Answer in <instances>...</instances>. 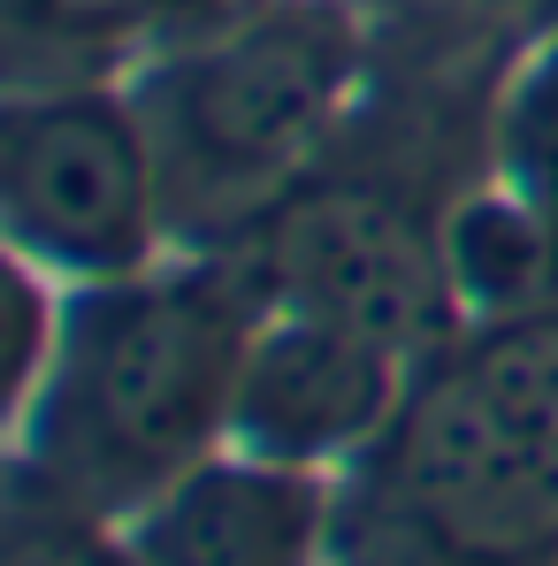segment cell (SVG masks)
<instances>
[{
    "mask_svg": "<svg viewBox=\"0 0 558 566\" xmlns=\"http://www.w3.org/2000/svg\"><path fill=\"white\" fill-rule=\"evenodd\" d=\"M161 0H8L15 39H46V46H85V39H123L138 23H154Z\"/></svg>",
    "mask_w": 558,
    "mask_h": 566,
    "instance_id": "obj_11",
    "label": "cell"
},
{
    "mask_svg": "<svg viewBox=\"0 0 558 566\" xmlns=\"http://www.w3.org/2000/svg\"><path fill=\"white\" fill-rule=\"evenodd\" d=\"M466 382L513 444H558V314H505L482 329Z\"/></svg>",
    "mask_w": 558,
    "mask_h": 566,
    "instance_id": "obj_9",
    "label": "cell"
},
{
    "mask_svg": "<svg viewBox=\"0 0 558 566\" xmlns=\"http://www.w3.org/2000/svg\"><path fill=\"white\" fill-rule=\"evenodd\" d=\"M269 276L298 314L345 322L375 345H429L452 314V261L390 191L306 185L269 222Z\"/></svg>",
    "mask_w": 558,
    "mask_h": 566,
    "instance_id": "obj_4",
    "label": "cell"
},
{
    "mask_svg": "<svg viewBox=\"0 0 558 566\" xmlns=\"http://www.w3.org/2000/svg\"><path fill=\"white\" fill-rule=\"evenodd\" d=\"M505 154H513V185L544 214V230L558 238V46L528 70V85L505 115Z\"/></svg>",
    "mask_w": 558,
    "mask_h": 566,
    "instance_id": "obj_10",
    "label": "cell"
},
{
    "mask_svg": "<svg viewBox=\"0 0 558 566\" xmlns=\"http://www.w3.org/2000/svg\"><path fill=\"white\" fill-rule=\"evenodd\" d=\"M245 322L207 276L123 283L77 306L54 353V437L77 474L161 482L230 429Z\"/></svg>",
    "mask_w": 558,
    "mask_h": 566,
    "instance_id": "obj_1",
    "label": "cell"
},
{
    "mask_svg": "<svg viewBox=\"0 0 558 566\" xmlns=\"http://www.w3.org/2000/svg\"><path fill=\"white\" fill-rule=\"evenodd\" d=\"M352 39L329 8H269L169 70L161 115L199 177H276L298 161L345 93Z\"/></svg>",
    "mask_w": 558,
    "mask_h": 566,
    "instance_id": "obj_3",
    "label": "cell"
},
{
    "mask_svg": "<svg viewBox=\"0 0 558 566\" xmlns=\"http://www.w3.org/2000/svg\"><path fill=\"white\" fill-rule=\"evenodd\" d=\"M0 207L23 253L70 276H130L154 245V154L107 93L15 99L0 130Z\"/></svg>",
    "mask_w": 558,
    "mask_h": 566,
    "instance_id": "obj_2",
    "label": "cell"
},
{
    "mask_svg": "<svg viewBox=\"0 0 558 566\" xmlns=\"http://www.w3.org/2000/svg\"><path fill=\"white\" fill-rule=\"evenodd\" d=\"M322 544V490L306 468L207 460L185 468L138 528L146 566H306Z\"/></svg>",
    "mask_w": 558,
    "mask_h": 566,
    "instance_id": "obj_6",
    "label": "cell"
},
{
    "mask_svg": "<svg viewBox=\"0 0 558 566\" xmlns=\"http://www.w3.org/2000/svg\"><path fill=\"white\" fill-rule=\"evenodd\" d=\"M444 261H452V291L497 314H536V298L558 276V238L544 214L513 191V199H466L444 222Z\"/></svg>",
    "mask_w": 558,
    "mask_h": 566,
    "instance_id": "obj_8",
    "label": "cell"
},
{
    "mask_svg": "<svg viewBox=\"0 0 558 566\" xmlns=\"http://www.w3.org/2000/svg\"><path fill=\"white\" fill-rule=\"evenodd\" d=\"M429 521H436V544L460 559L482 566L544 559L558 544V444H505Z\"/></svg>",
    "mask_w": 558,
    "mask_h": 566,
    "instance_id": "obj_7",
    "label": "cell"
},
{
    "mask_svg": "<svg viewBox=\"0 0 558 566\" xmlns=\"http://www.w3.org/2000/svg\"><path fill=\"white\" fill-rule=\"evenodd\" d=\"M0 566H146L138 552H115L107 536H93L77 513H15L8 521V552Z\"/></svg>",
    "mask_w": 558,
    "mask_h": 566,
    "instance_id": "obj_12",
    "label": "cell"
},
{
    "mask_svg": "<svg viewBox=\"0 0 558 566\" xmlns=\"http://www.w3.org/2000/svg\"><path fill=\"white\" fill-rule=\"evenodd\" d=\"M398 406V353L345 322L283 314L245 337L238 390H230V437L253 460L314 468L329 452L368 444Z\"/></svg>",
    "mask_w": 558,
    "mask_h": 566,
    "instance_id": "obj_5",
    "label": "cell"
}]
</instances>
